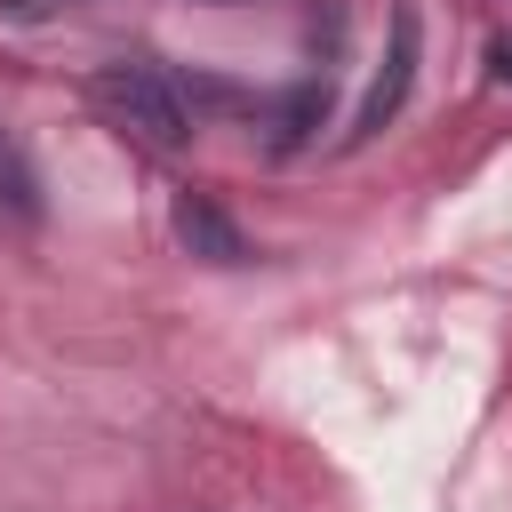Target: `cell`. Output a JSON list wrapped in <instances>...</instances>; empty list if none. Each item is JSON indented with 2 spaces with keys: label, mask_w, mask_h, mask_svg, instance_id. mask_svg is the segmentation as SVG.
Returning <instances> with one entry per match:
<instances>
[{
  "label": "cell",
  "mask_w": 512,
  "mask_h": 512,
  "mask_svg": "<svg viewBox=\"0 0 512 512\" xmlns=\"http://www.w3.org/2000/svg\"><path fill=\"white\" fill-rule=\"evenodd\" d=\"M0 208L16 224H40V176H32V160H24L16 136H0Z\"/></svg>",
  "instance_id": "277c9868"
},
{
  "label": "cell",
  "mask_w": 512,
  "mask_h": 512,
  "mask_svg": "<svg viewBox=\"0 0 512 512\" xmlns=\"http://www.w3.org/2000/svg\"><path fill=\"white\" fill-rule=\"evenodd\" d=\"M176 240H184L192 256H208V264H240V256H248L240 224H232L216 200H200V192H184V200H176Z\"/></svg>",
  "instance_id": "3957f363"
},
{
  "label": "cell",
  "mask_w": 512,
  "mask_h": 512,
  "mask_svg": "<svg viewBox=\"0 0 512 512\" xmlns=\"http://www.w3.org/2000/svg\"><path fill=\"white\" fill-rule=\"evenodd\" d=\"M408 80H416V8H400V16H392V56H384V72L368 80V96H360V112H352V144H360V136H376V128L400 112Z\"/></svg>",
  "instance_id": "7a4b0ae2"
},
{
  "label": "cell",
  "mask_w": 512,
  "mask_h": 512,
  "mask_svg": "<svg viewBox=\"0 0 512 512\" xmlns=\"http://www.w3.org/2000/svg\"><path fill=\"white\" fill-rule=\"evenodd\" d=\"M488 80H496V88H512V40H496V48H488Z\"/></svg>",
  "instance_id": "5b68a950"
},
{
  "label": "cell",
  "mask_w": 512,
  "mask_h": 512,
  "mask_svg": "<svg viewBox=\"0 0 512 512\" xmlns=\"http://www.w3.org/2000/svg\"><path fill=\"white\" fill-rule=\"evenodd\" d=\"M88 104H96L104 128H120V136L144 144V152H184V136H192L184 88H176L168 72H152V64H128V56L88 72Z\"/></svg>",
  "instance_id": "6da1fadb"
}]
</instances>
